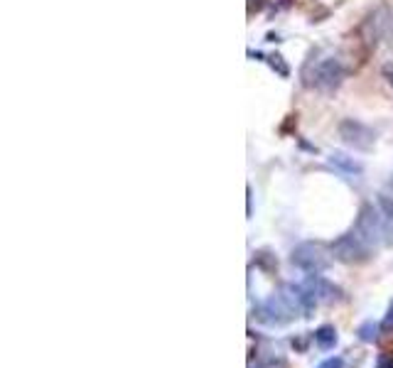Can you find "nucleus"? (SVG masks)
Segmentation results:
<instances>
[{"label": "nucleus", "instance_id": "1", "mask_svg": "<svg viewBox=\"0 0 393 368\" xmlns=\"http://www.w3.org/2000/svg\"><path fill=\"white\" fill-rule=\"evenodd\" d=\"M342 79H344V66L340 59L327 57V59H315V54H310V59L302 66V81L305 86H317L322 91H335L340 88Z\"/></svg>", "mask_w": 393, "mask_h": 368}, {"label": "nucleus", "instance_id": "2", "mask_svg": "<svg viewBox=\"0 0 393 368\" xmlns=\"http://www.w3.org/2000/svg\"><path fill=\"white\" fill-rule=\"evenodd\" d=\"M357 233L364 238L369 245H381V243H389L391 241V231L386 226L384 216L379 211H374V206H364L359 211V219H357Z\"/></svg>", "mask_w": 393, "mask_h": 368}, {"label": "nucleus", "instance_id": "3", "mask_svg": "<svg viewBox=\"0 0 393 368\" xmlns=\"http://www.w3.org/2000/svg\"><path fill=\"white\" fill-rule=\"evenodd\" d=\"M292 265H297L300 270L310 272V275H317L325 267L330 265V253L322 243H302L292 250Z\"/></svg>", "mask_w": 393, "mask_h": 368}, {"label": "nucleus", "instance_id": "4", "mask_svg": "<svg viewBox=\"0 0 393 368\" xmlns=\"http://www.w3.org/2000/svg\"><path fill=\"white\" fill-rule=\"evenodd\" d=\"M332 255H335L340 263H364L369 258V243L359 236L357 231L354 233H344L340 236L335 243H332Z\"/></svg>", "mask_w": 393, "mask_h": 368}, {"label": "nucleus", "instance_id": "5", "mask_svg": "<svg viewBox=\"0 0 393 368\" xmlns=\"http://www.w3.org/2000/svg\"><path fill=\"white\" fill-rule=\"evenodd\" d=\"M340 138L354 150H372L374 148V131L364 123L347 118L340 123Z\"/></svg>", "mask_w": 393, "mask_h": 368}, {"label": "nucleus", "instance_id": "6", "mask_svg": "<svg viewBox=\"0 0 393 368\" xmlns=\"http://www.w3.org/2000/svg\"><path fill=\"white\" fill-rule=\"evenodd\" d=\"M330 163H332V167H337V170L344 172V175H352V177L362 175V165H359L354 158H349V155H344V153H332Z\"/></svg>", "mask_w": 393, "mask_h": 368}, {"label": "nucleus", "instance_id": "7", "mask_svg": "<svg viewBox=\"0 0 393 368\" xmlns=\"http://www.w3.org/2000/svg\"><path fill=\"white\" fill-rule=\"evenodd\" d=\"M315 344H317L322 351H330L335 349L337 344V329L335 327H320L317 332H315Z\"/></svg>", "mask_w": 393, "mask_h": 368}, {"label": "nucleus", "instance_id": "8", "mask_svg": "<svg viewBox=\"0 0 393 368\" xmlns=\"http://www.w3.org/2000/svg\"><path fill=\"white\" fill-rule=\"evenodd\" d=\"M379 327L374 324V322H364L362 327H359V339H362V342H374L376 337H379Z\"/></svg>", "mask_w": 393, "mask_h": 368}, {"label": "nucleus", "instance_id": "9", "mask_svg": "<svg viewBox=\"0 0 393 368\" xmlns=\"http://www.w3.org/2000/svg\"><path fill=\"white\" fill-rule=\"evenodd\" d=\"M268 64L273 66V69L278 71L280 76H287V74H290V69H287V64L283 61V57H280V54H268Z\"/></svg>", "mask_w": 393, "mask_h": 368}, {"label": "nucleus", "instance_id": "10", "mask_svg": "<svg viewBox=\"0 0 393 368\" xmlns=\"http://www.w3.org/2000/svg\"><path fill=\"white\" fill-rule=\"evenodd\" d=\"M379 206H381V211H384L386 219L393 221V199L386 197V194H381V197H379Z\"/></svg>", "mask_w": 393, "mask_h": 368}, {"label": "nucleus", "instance_id": "11", "mask_svg": "<svg viewBox=\"0 0 393 368\" xmlns=\"http://www.w3.org/2000/svg\"><path fill=\"white\" fill-rule=\"evenodd\" d=\"M258 265H261V267H265V270H273V267L275 265H278V260H275V258H270V253H258Z\"/></svg>", "mask_w": 393, "mask_h": 368}, {"label": "nucleus", "instance_id": "12", "mask_svg": "<svg viewBox=\"0 0 393 368\" xmlns=\"http://www.w3.org/2000/svg\"><path fill=\"white\" fill-rule=\"evenodd\" d=\"M381 332H393V302L389 307V315H386L384 324H381Z\"/></svg>", "mask_w": 393, "mask_h": 368}, {"label": "nucleus", "instance_id": "13", "mask_svg": "<svg viewBox=\"0 0 393 368\" xmlns=\"http://www.w3.org/2000/svg\"><path fill=\"white\" fill-rule=\"evenodd\" d=\"M317 368H344V361L342 359H327V361H322Z\"/></svg>", "mask_w": 393, "mask_h": 368}, {"label": "nucleus", "instance_id": "14", "mask_svg": "<svg viewBox=\"0 0 393 368\" xmlns=\"http://www.w3.org/2000/svg\"><path fill=\"white\" fill-rule=\"evenodd\" d=\"M379 368H393V356L391 354L379 356Z\"/></svg>", "mask_w": 393, "mask_h": 368}, {"label": "nucleus", "instance_id": "15", "mask_svg": "<svg viewBox=\"0 0 393 368\" xmlns=\"http://www.w3.org/2000/svg\"><path fill=\"white\" fill-rule=\"evenodd\" d=\"M265 0H248V13H253V10H261Z\"/></svg>", "mask_w": 393, "mask_h": 368}, {"label": "nucleus", "instance_id": "16", "mask_svg": "<svg viewBox=\"0 0 393 368\" xmlns=\"http://www.w3.org/2000/svg\"><path fill=\"white\" fill-rule=\"evenodd\" d=\"M384 74H386V79H389L391 86H393V64H386L384 66Z\"/></svg>", "mask_w": 393, "mask_h": 368}, {"label": "nucleus", "instance_id": "17", "mask_svg": "<svg viewBox=\"0 0 393 368\" xmlns=\"http://www.w3.org/2000/svg\"><path fill=\"white\" fill-rule=\"evenodd\" d=\"M389 187L393 189V175H391V180H389Z\"/></svg>", "mask_w": 393, "mask_h": 368}]
</instances>
